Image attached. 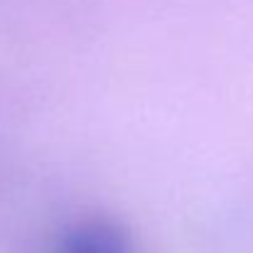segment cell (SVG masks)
I'll list each match as a JSON object with an SVG mask.
<instances>
[{
	"label": "cell",
	"instance_id": "cell-1",
	"mask_svg": "<svg viewBox=\"0 0 253 253\" xmlns=\"http://www.w3.org/2000/svg\"><path fill=\"white\" fill-rule=\"evenodd\" d=\"M52 253H133V244L116 221L79 219L57 234Z\"/></svg>",
	"mask_w": 253,
	"mask_h": 253
}]
</instances>
